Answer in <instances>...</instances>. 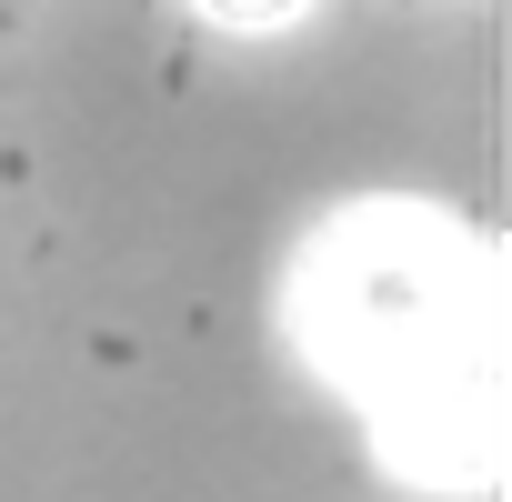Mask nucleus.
Masks as SVG:
<instances>
[{
	"instance_id": "1",
	"label": "nucleus",
	"mask_w": 512,
	"mask_h": 502,
	"mask_svg": "<svg viewBox=\"0 0 512 502\" xmlns=\"http://www.w3.org/2000/svg\"><path fill=\"white\" fill-rule=\"evenodd\" d=\"M462 251L422 221H352L322 251V332L352 382H382V412H412L442 392L462 412Z\"/></svg>"
},
{
	"instance_id": "2",
	"label": "nucleus",
	"mask_w": 512,
	"mask_h": 502,
	"mask_svg": "<svg viewBox=\"0 0 512 502\" xmlns=\"http://www.w3.org/2000/svg\"><path fill=\"white\" fill-rule=\"evenodd\" d=\"M201 11H211L221 31H282V21L312 11V0H201Z\"/></svg>"
}]
</instances>
